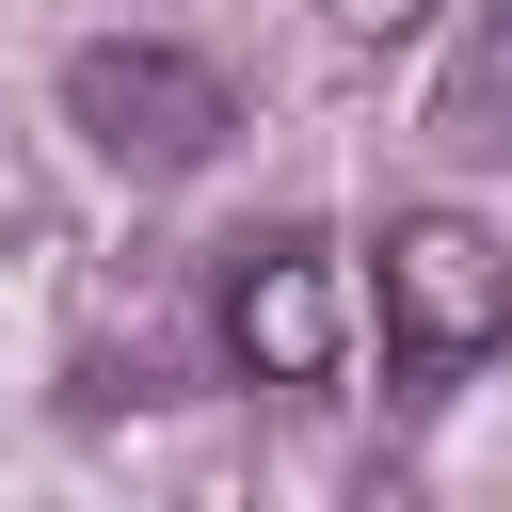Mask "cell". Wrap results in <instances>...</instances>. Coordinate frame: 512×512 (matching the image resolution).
I'll use <instances>...</instances> for the list:
<instances>
[{
	"instance_id": "obj_1",
	"label": "cell",
	"mask_w": 512,
	"mask_h": 512,
	"mask_svg": "<svg viewBox=\"0 0 512 512\" xmlns=\"http://www.w3.org/2000/svg\"><path fill=\"white\" fill-rule=\"evenodd\" d=\"M368 256H384V272H368V304H384V400L432 416V400L480 384V352L512 336V256H496L464 208H400Z\"/></svg>"
},
{
	"instance_id": "obj_2",
	"label": "cell",
	"mask_w": 512,
	"mask_h": 512,
	"mask_svg": "<svg viewBox=\"0 0 512 512\" xmlns=\"http://www.w3.org/2000/svg\"><path fill=\"white\" fill-rule=\"evenodd\" d=\"M64 128L112 160V176H208L224 160V128H240V96H224V64H192V48H160V32H96V48H64Z\"/></svg>"
},
{
	"instance_id": "obj_3",
	"label": "cell",
	"mask_w": 512,
	"mask_h": 512,
	"mask_svg": "<svg viewBox=\"0 0 512 512\" xmlns=\"http://www.w3.org/2000/svg\"><path fill=\"white\" fill-rule=\"evenodd\" d=\"M208 336H224V368L240 384H336V352H352V288H336V240L320 224H240L224 256H208Z\"/></svg>"
},
{
	"instance_id": "obj_4",
	"label": "cell",
	"mask_w": 512,
	"mask_h": 512,
	"mask_svg": "<svg viewBox=\"0 0 512 512\" xmlns=\"http://www.w3.org/2000/svg\"><path fill=\"white\" fill-rule=\"evenodd\" d=\"M416 128H432V160H512V0H480V16L448 32Z\"/></svg>"
}]
</instances>
